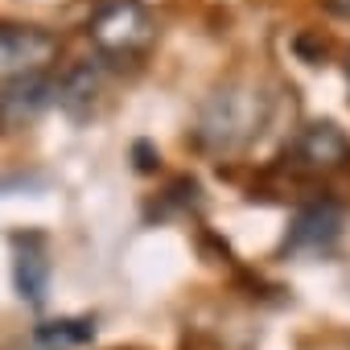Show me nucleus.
Instances as JSON below:
<instances>
[{"mask_svg":"<svg viewBox=\"0 0 350 350\" xmlns=\"http://www.w3.org/2000/svg\"><path fill=\"white\" fill-rule=\"evenodd\" d=\"M264 116H268V103H264L260 91H252V87H223V91H215L202 103L194 136L211 152H235L260 132Z\"/></svg>","mask_w":350,"mask_h":350,"instance_id":"obj_1","label":"nucleus"},{"mask_svg":"<svg viewBox=\"0 0 350 350\" xmlns=\"http://www.w3.org/2000/svg\"><path fill=\"white\" fill-rule=\"evenodd\" d=\"M58 99V87L38 70V75H13L0 83V124H25L42 116Z\"/></svg>","mask_w":350,"mask_h":350,"instance_id":"obj_6","label":"nucleus"},{"mask_svg":"<svg viewBox=\"0 0 350 350\" xmlns=\"http://www.w3.org/2000/svg\"><path fill=\"white\" fill-rule=\"evenodd\" d=\"M338 235H342L338 206L317 202V206H305L293 219V227L284 235V252H293V256H321V252H329L338 243Z\"/></svg>","mask_w":350,"mask_h":350,"instance_id":"obj_5","label":"nucleus"},{"mask_svg":"<svg viewBox=\"0 0 350 350\" xmlns=\"http://www.w3.org/2000/svg\"><path fill=\"white\" fill-rule=\"evenodd\" d=\"M38 338H42V342H87V338H91V321H75V317H66V321H46V325L38 329Z\"/></svg>","mask_w":350,"mask_h":350,"instance_id":"obj_8","label":"nucleus"},{"mask_svg":"<svg viewBox=\"0 0 350 350\" xmlns=\"http://www.w3.org/2000/svg\"><path fill=\"white\" fill-rule=\"evenodd\" d=\"M58 58V38L33 25H0V75H38Z\"/></svg>","mask_w":350,"mask_h":350,"instance_id":"obj_3","label":"nucleus"},{"mask_svg":"<svg viewBox=\"0 0 350 350\" xmlns=\"http://www.w3.org/2000/svg\"><path fill=\"white\" fill-rule=\"evenodd\" d=\"M17 264H13V276H17V293L29 301V305H42L46 293H50V256H46V239L42 235H17Z\"/></svg>","mask_w":350,"mask_h":350,"instance_id":"obj_7","label":"nucleus"},{"mask_svg":"<svg viewBox=\"0 0 350 350\" xmlns=\"http://www.w3.org/2000/svg\"><path fill=\"white\" fill-rule=\"evenodd\" d=\"M293 161L309 173H334L350 165V136L338 124H309L293 144Z\"/></svg>","mask_w":350,"mask_h":350,"instance_id":"obj_4","label":"nucleus"},{"mask_svg":"<svg viewBox=\"0 0 350 350\" xmlns=\"http://www.w3.org/2000/svg\"><path fill=\"white\" fill-rule=\"evenodd\" d=\"M91 42L103 58H116V62H128V58H140L152 38H157V25L148 17V9L140 0H103L99 13L91 17Z\"/></svg>","mask_w":350,"mask_h":350,"instance_id":"obj_2","label":"nucleus"}]
</instances>
